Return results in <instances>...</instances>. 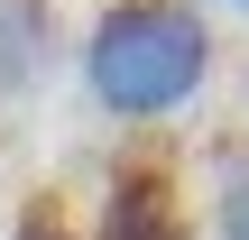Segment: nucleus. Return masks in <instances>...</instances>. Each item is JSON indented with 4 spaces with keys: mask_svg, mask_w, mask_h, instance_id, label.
<instances>
[{
    "mask_svg": "<svg viewBox=\"0 0 249 240\" xmlns=\"http://www.w3.org/2000/svg\"><path fill=\"white\" fill-rule=\"evenodd\" d=\"M203 194H213V240H249V139L222 129L203 148Z\"/></svg>",
    "mask_w": 249,
    "mask_h": 240,
    "instance_id": "3",
    "label": "nucleus"
},
{
    "mask_svg": "<svg viewBox=\"0 0 249 240\" xmlns=\"http://www.w3.org/2000/svg\"><path fill=\"white\" fill-rule=\"evenodd\" d=\"M9 240H83V222L65 213V194H46V185H37V194L18 203V222H9Z\"/></svg>",
    "mask_w": 249,
    "mask_h": 240,
    "instance_id": "5",
    "label": "nucleus"
},
{
    "mask_svg": "<svg viewBox=\"0 0 249 240\" xmlns=\"http://www.w3.org/2000/svg\"><path fill=\"white\" fill-rule=\"evenodd\" d=\"M222 9H249V0H222Z\"/></svg>",
    "mask_w": 249,
    "mask_h": 240,
    "instance_id": "6",
    "label": "nucleus"
},
{
    "mask_svg": "<svg viewBox=\"0 0 249 240\" xmlns=\"http://www.w3.org/2000/svg\"><path fill=\"white\" fill-rule=\"evenodd\" d=\"M46 46H55L46 9H37V0H0V83H28V74L46 65Z\"/></svg>",
    "mask_w": 249,
    "mask_h": 240,
    "instance_id": "4",
    "label": "nucleus"
},
{
    "mask_svg": "<svg viewBox=\"0 0 249 240\" xmlns=\"http://www.w3.org/2000/svg\"><path fill=\"white\" fill-rule=\"evenodd\" d=\"M83 240H194V203H185V176L166 157H120L102 176V213Z\"/></svg>",
    "mask_w": 249,
    "mask_h": 240,
    "instance_id": "2",
    "label": "nucleus"
},
{
    "mask_svg": "<svg viewBox=\"0 0 249 240\" xmlns=\"http://www.w3.org/2000/svg\"><path fill=\"white\" fill-rule=\"evenodd\" d=\"M213 83V18L194 0H102L83 28V92L92 111L157 129L194 111Z\"/></svg>",
    "mask_w": 249,
    "mask_h": 240,
    "instance_id": "1",
    "label": "nucleus"
}]
</instances>
